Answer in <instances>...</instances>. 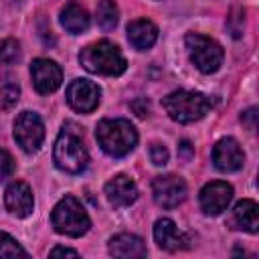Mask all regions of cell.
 Here are the masks:
<instances>
[{
  "label": "cell",
  "mask_w": 259,
  "mask_h": 259,
  "mask_svg": "<svg viewBox=\"0 0 259 259\" xmlns=\"http://www.w3.org/2000/svg\"><path fill=\"white\" fill-rule=\"evenodd\" d=\"M20 57V45L14 38H6L0 42V65H10Z\"/></svg>",
  "instance_id": "603a6c76"
},
{
  "label": "cell",
  "mask_w": 259,
  "mask_h": 259,
  "mask_svg": "<svg viewBox=\"0 0 259 259\" xmlns=\"http://www.w3.org/2000/svg\"><path fill=\"white\" fill-rule=\"evenodd\" d=\"M14 172V160L6 150H0V182Z\"/></svg>",
  "instance_id": "d4e9b609"
},
{
  "label": "cell",
  "mask_w": 259,
  "mask_h": 259,
  "mask_svg": "<svg viewBox=\"0 0 259 259\" xmlns=\"http://www.w3.org/2000/svg\"><path fill=\"white\" fill-rule=\"evenodd\" d=\"M20 97V87L12 77H0V109H10Z\"/></svg>",
  "instance_id": "44dd1931"
},
{
  "label": "cell",
  "mask_w": 259,
  "mask_h": 259,
  "mask_svg": "<svg viewBox=\"0 0 259 259\" xmlns=\"http://www.w3.org/2000/svg\"><path fill=\"white\" fill-rule=\"evenodd\" d=\"M107 249L113 257H121V259H136V257L146 255L144 241L138 235H132V233H119V235L111 237Z\"/></svg>",
  "instance_id": "2e32d148"
},
{
  "label": "cell",
  "mask_w": 259,
  "mask_h": 259,
  "mask_svg": "<svg viewBox=\"0 0 259 259\" xmlns=\"http://www.w3.org/2000/svg\"><path fill=\"white\" fill-rule=\"evenodd\" d=\"M154 239L158 243L160 249L164 251H180L188 247V239L184 233L178 231V227L174 225V221L170 219H158L154 225Z\"/></svg>",
  "instance_id": "9a60e30c"
},
{
  "label": "cell",
  "mask_w": 259,
  "mask_h": 259,
  "mask_svg": "<svg viewBox=\"0 0 259 259\" xmlns=\"http://www.w3.org/2000/svg\"><path fill=\"white\" fill-rule=\"evenodd\" d=\"M132 109L136 111L138 117H144V115H148V101L146 99H136L132 103Z\"/></svg>",
  "instance_id": "484cf974"
},
{
  "label": "cell",
  "mask_w": 259,
  "mask_h": 259,
  "mask_svg": "<svg viewBox=\"0 0 259 259\" xmlns=\"http://www.w3.org/2000/svg\"><path fill=\"white\" fill-rule=\"evenodd\" d=\"M28 253L20 247L16 239H12L8 233L0 231V257H26Z\"/></svg>",
  "instance_id": "7402d4cb"
},
{
  "label": "cell",
  "mask_w": 259,
  "mask_h": 259,
  "mask_svg": "<svg viewBox=\"0 0 259 259\" xmlns=\"http://www.w3.org/2000/svg\"><path fill=\"white\" fill-rule=\"evenodd\" d=\"M152 194L158 206L174 208L186 198V184L180 176H174V174L156 176L152 180Z\"/></svg>",
  "instance_id": "ba28073f"
},
{
  "label": "cell",
  "mask_w": 259,
  "mask_h": 259,
  "mask_svg": "<svg viewBox=\"0 0 259 259\" xmlns=\"http://www.w3.org/2000/svg\"><path fill=\"white\" fill-rule=\"evenodd\" d=\"M79 61L89 73L107 75V77H117L127 69V63H125L119 47L109 40H99V42L87 45L85 49H81Z\"/></svg>",
  "instance_id": "3957f363"
},
{
  "label": "cell",
  "mask_w": 259,
  "mask_h": 259,
  "mask_svg": "<svg viewBox=\"0 0 259 259\" xmlns=\"http://www.w3.org/2000/svg\"><path fill=\"white\" fill-rule=\"evenodd\" d=\"M95 138L111 158L127 156L138 144V132L127 119H101L95 127Z\"/></svg>",
  "instance_id": "7a4b0ae2"
},
{
  "label": "cell",
  "mask_w": 259,
  "mask_h": 259,
  "mask_svg": "<svg viewBox=\"0 0 259 259\" xmlns=\"http://www.w3.org/2000/svg\"><path fill=\"white\" fill-rule=\"evenodd\" d=\"M180 150H182V156H184V158H190V154H192V150H190V144H188L186 140H184V142L180 144Z\"/></svg>",
  "instance_id": "f1b7e54d"
},
{
  "label": "cell",
  "mask_w": 259,
  "mask_h": 259,
  "mask_svg": "<svg viewBox=\"0 0 259 259\" xmlns=\"http://www.w3.org/2000/svg\"><path fill=\"white\" fill-rule=\"evenodd\" d=\"M105 196L111 206L123 208V206H130L138 198V186L130 176L117 174L105 184Z\"/></svg>",
  "instance_id": "5bb4252c"
},
{
  "label": "cell",
  "mask_w": 259,
  "mask_h": 259,
  "mask_svg": "<svg viewBox=\"0 0 259 259\" xmlns=\"http://www.w3.org/2000/svg\"><path fill=\"white\" fill-rule=\"evenodd\" d=\"M51 223L57 233L67 237H81L89 231V225H91L83 204L75 196H65L55 204Z\"/></svg>",
  "instance_id": "5b68a950"
},
{
  "label": "cell",
  "mask_w": 259,
  "mask_h": 259,
  "mask_svg": "<svg viewBox=\"0 0 259 259\" xmlns=\"http://www.w3.org/2000/svg\"><path fill=\"white\" fill-rule=\"evenodd\" d=\"M99 87L87 79H75L67 87V103L79 113H91L99 105Z\"/></svg>",
  "instance_id": "9c48e42d"
},
{
  "label": "cell",
  "mask_w": 259,
  "mask_h": 259,
  "mask_svg": "<svg viewBox=\"0 0 259 259\" xmlns=\"http://www.w3.org/2000/svg\"><path fill=\"white\" fill-rule=\"evenodd\" d=\"M233 198V186L223 180H212L200 190V208L204 214H221Z\"/></svg>",
  "instance_id": "8fae6325"
},
{
  "label": "cell",
  "mask_w": 259,
  "mask_h": 259,
  "mask_svg": "<svg viewBox=\"0 0 259 259\" xmlns=\"http://www.w3.org/2000/svg\"><path fill=\"white\" fill-rule=\"evenodd\" d=\"M150 160H152V164H156V166H164V164L168 162V150H166V146L154 142V144L150 146Z\"/></svg>",
  "instance_id": "cb8c5ba5"
},
{
  "label": "cell",
  "mask_w": 259,
  "mask_h": 259,
  "mask_svg": "<svg viewBox=\"0 0 259 259\" xmlns=\"http://www.w3.org/2000/svg\"><path fill=\"white\" fill-rule=\"evenodd\" d=\"M4 204L6 210L18 219H24L32 212L34 206V198H32V190L26 182L16 180L12 184H8L6 192H4Z\"/></svg>",
  "instance_id": "4fadbf2b"
},
{
  "label": "cell",
  "mask_w": 259,
  "mask_h": 259,
  "mask_svg": "<svg viewBox=\"0 0 259 259\" xmlns=\"http://www.w3.org/2000/svg\"><path fill=\"white\" fill-rule=\"evenodd\" d=\"M186 49L190 55V61L194 63V67L202 73H214L221 63H223V47L212 40L210 36L198 34V32H188L186 38Z\"/></svg>",
  "instance_id": "8992f818"
},
{
  "label": "cell",
  "mask_w": 259,
  "mask_h": 259,
  "mask_svg": "<svg viewBox=\"0 0 259 259\" xmlns=\"http://www.w3.org/2000/svg\"><path fill=\"white\" fill-rule=\"evenodd\" d=\"M241 119H243V121H245V123H247V125L253 130V127H255V121H257V109H255V107L247 109V111L241 115Z\"/></svg>",
  "instance_id": "83f0119b"
},
{
  "label": "cell",
  "mask_w": 259,
  "mask_h": 259,
  "mask_svg": "<svg viewBox=\"0 0 259 259\" xmlns=\"http://www.w3.org/2000/svg\"><path fill=\"white\" fill-rule=\"evenodd\" d=\"M30 75H32L34 89L42 95L57 91L61 87V81H63L61 67L51 59H34L30 65Z\"/></svg>",
  "instance_id": "30bf717a"
},
{
  "label": "cell",
  "mask_w": 259,
  "mask_h": 259,
  "mask_svg": "<svg viewBox=\"0 0 259 259\" xmlns=\"http://www.w3.org/2000/svg\"><path fill=\"white\" fill-rule=\"evenodd\" d=\"M212 162L221 172H237L245 162V154L237 140L221 138L212 148Z\"/></svg>",
  "instance_id": "7c38bea8"
},
{
  "label": "cell",
  "mask_w": 259,
  "mask_h": 259,
  "mask_svg": "<svg viewBox=\"0 0 259 259\" xmlns=\"http://www.w3.org/2000/svg\"><path fill=\"white\" fill-rule=\"evenodd\" d=\"M231 225L235 229L247 231V233H257L259 231V206L255 200H241L235 204L233 214H231Z\"/></svg>",
  "instance_id": "e0dca14e"
},
{
  "label": "cell",
  "mask_w": 259,
  "mask_h": 259,
  "mask_svg": "<svg viewBox=\"0 0 259 259\" xmlns=\"http://www.w3.org/2000/svg\"><path fill=\"white\" fill-rule=\"evenodd\" d=\"M162 105L166 109V113L170 115V119L178 121V123H192L198 121L200 117H204L210 109V99L198 91H186V89H178L168 93L162 99Z\"/></svg>",
  "instance_id": "277c9868"
},
{
  "label": "cell",
  "mask_w": 259,
  "mask_h": 259,
  "mask_svg": "<svg viewBox=\"0 0 259 259\" xmlns=\"http://www.w3.org/2000/svg\"><path fill=\"white\" fill-rule=\"evenodd\" d=\"M14 140L26 154L38 152L45 140L42 119L34 111H22L14 121Z\"/></svg>",
  "instance_id": "52a82bcc"
},
{
  "label": "cell",
  "mask_w": 259,
  "mask_h": 259,
  "mask_svg": "<svg viewBox=\"0 0 259 259\" xmlns=\"http://www.w3.org/2000/svg\"><path fill=\"white\" fill-rule=\"evenodd\" d=\"M53 158H55L57 168L63 172L79 174L85 170L89 156H87V150L83 144V134L77 125H73V123L63 125V130L57 136V142H55Z\"/></svg>",
  "instance_id": "6da1fadb"
},
{
  "label": "cell",
  "mask_w": 259,
  "mask_h": 259,
  "mask_svg": "<svg viewBox=\"0 0 259 259\" xmlns=\"http://www.w3.org/2000/svg\"><path fill=\"white\" fill-rule=\"evenodd\" d=\"M59 20H61V26H63L67 32H71V34H81V32H85V30L89 28V14H87V10H85L81 4H77V2L65 4V6L61 8Z\"/></svg>",
  "instance_id": "d6986e66"
},
{
  "label": "cell",
  "mask_w": 259,
  "mask_h": 259,
  "mask_svg": "<svg viewBox=\"0 0 259 259\" xmlns=\"http://www.w3.org/2000/svg\"><path fill=\"white\" fill-rule=\"evenodd\" d=\"M158 38V28L152 20L148 18H138L132 20L127 24V40L138 49V51H146L150 49Z\"/></svg>",
  "instance_id": "ac0fdd59"
},
{
  "label": "cell",
  "mask_w": 259,
  "mask_h": 259,
  "mask_svg": "<svg viewBox=\"0 0 259 259\" xmlns=\"http://www.w3.org/2000/svg\"><path fill=\"white\" fill-rule=\"evenodd\" d=\"M117 18H119V12L113 0H101L97 4V24L103 30H113L117 24Z\"/></svg>",
  "instance_id": "ffe728a7"
},
{
  "label": "cell",
  "mask_w": 259,
  "mask_h": 259,
  "mask_svg": "<svg viewBox=\"0 0 259 259\" xmlns=\"http://www.w3.org/2000/svg\"><path fill=\"white\" fill-rule=\"evenodd\" d=\"M49 255L51 257H59V255H63V257H79V253L75 249H67V247H55Z\"/></svg>",
  "instance_id": "4316f807"
}]
</instances>
